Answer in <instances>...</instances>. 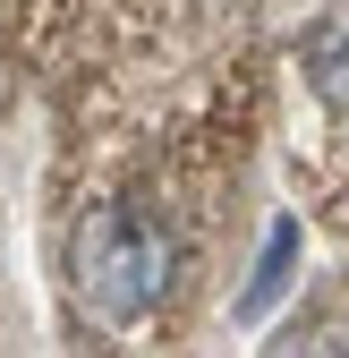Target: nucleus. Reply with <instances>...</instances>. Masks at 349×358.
Returning <instances> with one entry per match:
<instances>
[{"instance_id":"1","label":"nucleus","mask_w":349,"mask_h":358,"mask_svg":"<svg viewBox=\"0 0 349 358\" xmlns=\"http://www.w3.org/2000/svg\"><path fill=\"white\" fill-rule=\"evenodd\" d=\"M68 273H77V299L94 307L103 324H137L162 307L170 290V239L154 231L145 213H94V222H77V248H68Z\"/></svg>"},{"instance_id":"2","label":"nucleus","mask_w":349,"mask_h":358,"mask_svg":"<svg viewBox=\"0 0 349 358\" xmlns=\"http://www.w3.org/2000/svg\"><path fill=\"white\" fill-rule=\"evenodd\" d=\"M307 60H315V94L349 103V26H315L307 34Z\"/></svg>"}]
</instances>
